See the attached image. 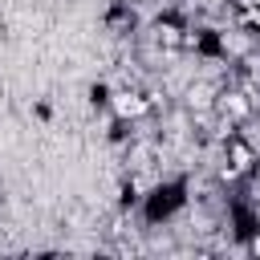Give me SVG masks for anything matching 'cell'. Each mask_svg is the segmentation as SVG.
<instances>
[{
	"mask_svg": "<svg viewBox=\"0 0 260 260\" xmlns=\"http://www.w3.org/2000/svg\"><path fill=\"white\" fill-rule=\"evenodd\" d=\"M134 24H138V20H134V12H130V0H126V4H114L110 16H106V32H114V37H126Z\"/></svg>",
	"mask_w": 260,
	"mask_h": 260,
	"instance_id": "5",
	"label": "cell"
},
{
	"mask_svg": "<svg viewBox=\"0 0 260 260\" xmlns=\"http://www.w3.org/2000/svg\"><path fill=\"white\" fill-rule=\"evenodd\" d=\"M219 85L223 81H215V77H195V81H187L179 89V106L187 114H211L215 110V98H219Z\"/></svg>",
	"mask_w": 260,
	"mask_h": 260,
	"instance_id": "3",
	"label": "cell"
},
{
	"mask_svg": "<svg viewBox=\"0 0 260 260\" xmlns=\"http://www.w3.org/2000/svg\"><path fill=\"white\" fill-rule=\"evenodd\" d=\"M183 32H187V20H183L179 12H162V16L150 20V41H154V49L167 53V57H179V53H183Z\"/></svg>",
	"mask_w": 260,
	"mask_h": 260,
	"instance_id": "2",
	"label": "cell"
},
{
	"mask_svg": "<svg viewBox=\"0 0 260 260\" xmlns=\"http://www.w3.org/2000/svg\"><path fill=\"white\" fill-rule=\"evenodd\" d=\"M215 114H223V118H232L236 126H244V122H252V118H256V106H252V98H248L236 81H228V85H219Z\"/></svg>",
	"mask_w": 260,
	"mask_h": 260,
	"instance_id": "4",
	"label": "cell"
},
{
	"mask_svg": "<svg viewBox=\"0 0 260 260\" xmlns=\"http://www.w3.org/2000/svg\"><path fill=\"white\" fill-rule=\"evenodd\" d=\"M106 110H110V118H118V122H146V118H154V114H150V102H146V89L134 85V81L110 89Z\"/></svg>",
	"mask_w": 260,
	"mask_h": 260,
	"instance_id": "1",
	"label": "cell"
}]
</instances>
